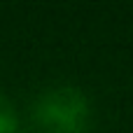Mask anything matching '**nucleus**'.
I'll return each mask as SVG.
<instances>
[{
	"label": "nucleus",
	"mask_w": 133,
	"mask_h": 133,
	"mask_svg": "<svg viewBox=\"0 0 133 133\" xmlns=\"http://www.w3.org/2000/svg\"><path fill=\"white\" fill-rule=\"evenodd\" d=\"M19 126V119H16V112H14V105L0 96V133H16Z\"/></svg>",
	"instance_id": "2"
},
{
	"label": "nucleus",
	"mask_w": 133,
	"mask_h": 133,
	"mask_svg": "<svg viewBox=\"0 0 133 133\" xmlns=\"http://www.w3.org/2000/svg\"><path fill=\"white\" fill-rule=\"evenodd\" d=\"M30 122L37 133H87L89 101L75 87L49 89L37 96Z\"/></svg>",
	"instance_id": "1"
}]
</instances>
